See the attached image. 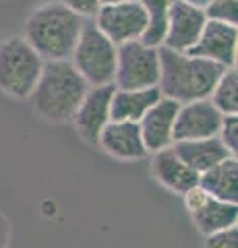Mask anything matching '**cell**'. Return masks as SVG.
<instances>
[{
    "instance_id": "obj_1",
    "label": "cell",
    "mask_w": 238,
    "mask_h": 248,
    "mask_svg": "<svg viewBox=\"0 0 238 248\" xmlns=\"http://www.w3.org/2000/svg\"><path fill=\"white\" fill-rule=\"evenodd\" d=\"M89 89L71 60H46L32 91L33 114L50 124H68Z\"/></svg>"
},
{
    "instance_id": "obj_2",
    "label": "cell",
    "mask_w": 238,
    "mask_h": 248,
    "mask_svg": "<svg viewBox=\"0 0 238 248\" xmlns=\"http://www.w3.org/2000/svg\"><path fill=\"white\" fill-rule=\"evenodd\" d=\"M87 19L77 15L60 0L33 6L25 19L23 37L46 60H68Z\"/></svg>"
},
{
    "instance_id": "obj_3",
    "label": "cell",
    "mask_w": 238,
    "mask_h": 248,
    "mask_svg": "<svg viewBox=\"0 0 238 248\" xmlns=\"http://www.w3.org/2000/svg\"><path fill=\"white\" fill-rule=\"evenodd\" d=\"M226 68L211 60L176 52L159 46V81L158 87L164 97L178 104L209 97L218 79Z\"/></svg>"
},
{
    "instance_id": "obj_4",
    "label": "cell",
    "mask_w": 238,
    "mask_h": 248,
    "mask_svg": "<svg viewBox=\"0 0 238 248\" xmlns=\"http://www.w3.org/2000/svg\"><path fill=\"white\" fill-rule=\"evenodd\" d=\"M44 58L23 35L0 40V93L11 99H29L42 75Z\"/></svg>"
},
{
    "instance_id": "obj_5",
    "label": "cell",
    "mask_w": 238,
    "mask_h": 248,
    "mask_svg": "<svg viewBox=\"0 0 238 248\" xmlns=\"http://www.w3.org/2000/svg\"><path fill=\"white\" fill-rule=\"evenodd\" d=\"M71 64L87 85H110L116 73V44L110 42L94 21H85L71 54Z\"/></svg>"
},
{
    "instance_id": "obj_6",
    "label": "cell",
    "mask_w": 238,
    "mask_h": 248,
    "mask_svg": "<svg viewBox=\"0 0 238 248\" xmlns=\"http://www.w3.org/2000/svg\"><path fill=\"white\" fill-rule=\"evenodd\" d=\"M159 81V48L141 40L116 46V73L114 87L145 89L158 87Z\"/></svg>"
},
{
    "instance_id": "obj_7",
    "label": "cell",
    "mask_w": 238,
    "mask_h": 248,
    "mask_svg": "<svg viewBox=\"0 0 238 248\" xmlns=\"http://www.w3.org/2000/svg\"><path fill=\"white\" fill-rule=\"evenodd\" d=\"M91 21L116 46L125 42L141 40L145 29H147V13H145L139 0L102 4Z\"/></svg>"
},
{
    "instance_id": "obj_8",
    "label": "cell",
    "mask_w": 238,
    "mask_h": 248,
    "mask_svg": "<svg viewBox=\"0 0 238 248\" xmlns=\"http://www.w3.org/2000/svg\"><path fill=\"white\" fill-rule=\"evenodd\" d=\"M184 209L190 215L195 228L203 236L213 234V232L226 230L230 226H236L238 221V203H226L216 197L207 195L201 186H195L189 192L182 195Z\"/></svg>"
},
{
    "instance_id": "obj_9",
    "label": "cell",
    "mask_w": 238,
    "mask_h": 248,
    "mask_svg": "<svg viewBox=\"0 0 238 248\" xmlns=\"http://www.w3.org/2000/svg\"><path fill=\"white\" fill-rule=\"evenodd\" d=\"M114 83L110 85H91L87 89L85 97L81 99L79 108L73 116V126L77 130L81 141L87 145L97 147V137L102 128L110 122V104H112V93Z\"/></svg>"
},
{
    "instance_id": "obj_10",
    "label": "cell",
    "mask_w": 238,
    "mask_h": 248,
    "mask_svg": "<svg viewBox=\"0 0 238 248\" xmlns=\"http://www.w3.org/2000/svg\"><path fill=\"white\" fill-rule=\"evenodd\" d=\"M222 116L224 114L209 102V97L180 104L174 120L172 141L180 143V141H199V139L218 137Z\"/></svg>"
},
{
    "instance_id": "obj_11",
    "label": "cell",
    "mask_w": 238,
    "mask_h": 248,
    "mask_svg": "<svg viewBox=\"0 0 238 248\" xmlns=\"http://www.w3.org/2000/svg\"><path fill=\"white\" fill-rule=\"evenodd\" d=\"M207 23L205 11L182 0H176L166 17V33L162 46L168 50L189 52L199 40Z\"/></svg>"
},
{
    "instance_id": "obj_12",
    "label": "cell",
    "mask_w": 238,
    "mask_h": 248,
    "mask_svg": "<svg viewBox=\"0 0 238 248\" xmlns=\"http://www.w3.org/2000/svg\"><path fill=\"white\" fill-rule=\"evenodd\" d=\"M236 48H238L236 25L207 19L201 35H199V40L195 42L193 48L189 50V54L211 60L224 68H230V66H236Z\"/></svg>"
},
{
    "instance_id": "obj_13",
    "label": "cell",
    "mask_w": 238,
    "mask_h": 248,
    "mask_svg": "<svg viewBox=\"0 0 238 248\" xmlns=\"http://www.w3.org/2000/svg\"><path fill=\"white\" fill-rule=\"evenodd\" d=\"M97 147L116 161H139L149 155L141 139L139 122L128 120H110L97 137Z\"/></svg>"
},
{
    "instance_id": "obj_14",
    "label": "cell",
    "mask_w": 238,
    "mask_h": 248,
    "mask_svg": "<svg viewBox=\"0 0 238 248\" xmlns=\"http://www.w3.org/2000/svg\"><path fill=\"white\" fill-rule=\"evenodd\" d=\"M151 176L159 186L180 197L199 186V174L184 164L172 145L151 153Z\"/></svg>"
},
{
    "instance_id": "obj_15",
    "label": "cell",
    "mask_w": 238,
    "mask_h": 248,
    "mask_svg": "<svg viewBox=\"0 0 238 248\" xmlns=\"http://www.w3.org/2000/svg\"><path fill=\"white\" fill-rule=\"evenodd\" d=\"M178 108H180L178 102L162 95L143 114V118L139 120V130H141V139L145 143L147 153L159 151L174 143L172 130H174V120H176Z\"/></svg>"
},
{
    "instance_id": "obj_16",
    "label": "cell",
    "mask_w": 238,
    "mask_h": 248,
    "mask_svg": "<svg viewBox=\"0 0 238 248\" xmlns=\"http://www.w3.org/2000/svg\"><path fill=\"white\" fill-rule=\"evenodd\" d=\"M199 186L207 195L226 203H238V159L236 155H228L216 166L199 174Z\"/></svg>"
},
{
    "instance_id": "obj_17",
    "label": "cell",
    "mask_w": 238,
    "mask_h": 248,
    "mask_svg": "<svg viewBox=\"0 0 238 248\" xmlns=\"http://www.w3.org/2000/svg\"><path fill=\"white\" fill-rule=\"evenodd\" d=\"M162 97L159 87L145 89H114L110 104V120H128L139 122L143 114Z\"/></svg>"
},
{
    "instance_id": "obj_18",
    "label": "cell",
    "mask_w": 238,
    "mask_h": 248,
    "mask_svg": "<svg viewBox=\"0 0 238 248\" xmlns=\"http://www.w3.org/2000/svg\"><path fill=\"white\" fill-rule=\"evenodd\" d=\"M174 151L180 155V159L187 166H190L197 174L209 170L211 166H216L218 161L226 159L228 155H232L218 137H209V139H199V141H180V143H172Z\"/></svg>"
},
{
    "instance_id": "obj_19",
    "label": "cell",
    "mask_w": 238,
    "mask_h": 248,
    "mask_svg": "<svg viewBox=\"0 0 238 248\" xmlns=\"http://www.w3.org/2000/svg\"><path fill=\"white\" fill-rule=\"evenodd\" d=\"M139 2L143 4L145 13H147V29H145L141 42L159 48L164 42V33H166L168 11H170V6L176 0H139Z\"/></svg>"
},
{
    "instance_id": "obj_20",
    "label": "cell",
    "mask_w": 238,
    "mask_h": 248,
    "mask_svg": "<svg viewBox=\"0 0 238 248\" xmlns=\"http://www.w3.org/2000/svg\"><path fill=\"white\" fill-rule=\"evenodd\" d=\"M209 102L222 114H238V71L236 66L226 68L209 93Z\"/></svg>"
},
{
    "instance_id": "obj_21",
    "label": "cell",
    "mask_w": 238,
    "mask_h": 248,
    "mask_svg": "<svg viewBox=\"0 0 238 248\" xmlns=\"http://www.w3.org/2000/svg\"><path fill=\"white\" fill-rule=\"evenodd\" d=\"M205 17L211 21L236 25L238 23V0H209L205 6Z\"/></svg>"
},
{
    "instance_id": "obj_22",
    "label": "cell",
    "mask_w": 238,
    "mask_h": 248,
    "mask_svg": "<svg viewBox=\"0 0 238 248\" xmlns=\"http://www.w3.org/2000/svg\"><path fill=\"white\" fill-rule=\"evenodd\" d=\"M218 139L232 155L238 153V114H224L222 116Z\"/></svg>"
},
{
    "instance_id": "obj_23",
    "label": "cell",
    "mask_w": 238,
    "mask_h": 248,
    "mask_svg": "<svg viewBox=\"0 0 238 248\" xmlns=\"http://www.w3.org/2000/svg\"><path fill=\"white\" fill-rule=\"evenodd\" d=\"M203 248H238V228L230 226L226 230L207 234L203 240Z\"/></svg>"
},
{
    "instance_id": "obj_24",
    "label": "cell",
    "mask_w": 238,
    "mask_h": 248,
    "mask_svg": "<svg viewBox=\"0 0 238 248\" xmlns=\"http://www.w3.org/2000/svg\"><path fill=\"white\" fill-rule=\"evenodd\" d=\"M60 2L68 6L71 11H75L77 15H81L83 19H94L99 6H102L99 0H60Z\"/></svg>"
},
{
    "instance_id": "obj_25",
    "label": "cell",
    "mask_w": 238,
    "mask_h": 248,
    "mask_svg": "<svg viewBox=\"0 0 238 248\" xmlns=\"http://www.w3.org/2000/svg\"><path fill=\"white\" fill-rule=\"evenodd\" d=\"M11 246V221L2 211H0V248Z\"/></svg>"
},
{
    "instance_id": "obj_26",
    "label": "cell",
    "mask_w": 238,
    "mask_h": 248,
    "mask_svg": "<svg viewBox=\"0 0 238 248\" xmlns=\"http://www.w3.org/2000/svg\"><path fill=\"white\" fill-rule=\"evenodd\" d=\"M182 2H189L193 6H199V9H205V6L209 4V0H182Z\"/></svg>"
},
{
    "instance_id": "obj_27",
    "label": "cell",
    "mask_w": 238,
    "mask_h": 248,
    "mask_svg": "<svg viewBox=\"0 0 238 248\" xmlns=\"http://www.w3.org/2000/svg\"><path fill=\"white\" fill-rule=\"evenodd\" d=\"M29 4H33V6H40V4H48V2H54V0H27Z\"/></svg>"
},
{
    "instance_id": "obj_28",
    "label": "cell",
    "mask_w": 238,
    "mask_h": 248,
    "mask_svg": "<svg viewBox=\"0 0 238 248\" xmlns=\"http://www.w3.org/2000/svg\"><path fill=\"white\" fill-rule=\"evenodd\" d=\"M102 4H112V2H130V0H99Z\"/></svg>"
}]
</instances>
